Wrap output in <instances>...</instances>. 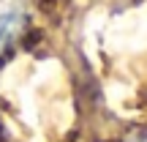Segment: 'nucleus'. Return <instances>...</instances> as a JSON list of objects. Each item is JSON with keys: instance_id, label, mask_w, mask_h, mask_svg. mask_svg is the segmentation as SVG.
<instances>
[{"instance_id": "1", "label": "nucleus", "mask_w": 147, "mask_h": 142, "mask_svg": "<svg viewBox=\"0 0 147 142\" xmlns=\"http://www.w3.org/2000/svg\"><path fill=\"white\" fill-rule=\"evenodd\" d=\"M41 38H44V33L38 30V27H30V30L22 36V41H19V44H22V49H33L38 41H41Z\"/></svg>"}]
</instances>
